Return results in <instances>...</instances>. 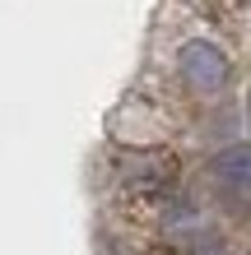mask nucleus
I'll return each mask as SVG.
<instances>
[{"label": "nucleus", "mask_w": 251, "mask_h": 255, "mask_svg": "<svg viewBox=\"0 0 251 255\" xmlns=\"http://www.w3.org/2000/svg\"><path fill=\"white\" fill-rule=\"evenodd\" d=\"M177 79H182L186 93L210 98V93H219V88L228 84V56L219 51L210 37H196V42H186V47L177 51Z\"/></svg>", "instance_id": "nucleus-1"}, {"label": "nucleus", "mask_w": 251, "mask_h": 255, "mask_svg": "<svg viewBox=\"0 0 251 255\" xmlns=\"http://www.w3.org/2000/svg\"><path fill=\"white\" fill-rule=\"evenodd\" d=\"M210 186L228 209L251 214V144H233L210 158Z\"/></svg>", "instance_id": "nucleus-2"}]
</instances>
